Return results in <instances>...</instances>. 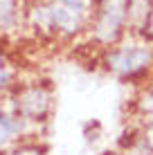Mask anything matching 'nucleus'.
Segmentation results:
<instances>
[{"label": "nucleus", "mask_w": 153, "mask_h": 155, "mask_svg": "<svg viewBox=\"0 0 153 155\" xmlns=\"http://www.w3.org/2000/svg\"><path fill=\"white\" fill-rule=\"evenodd\" d=\"M146 142H149V146L153 148V126L149 128V130H146Z\"/></svg>", "instance_id": "obj_9"}, {"label": "nucleus", "mask_w": 153, "mask_h": 155, "mask_svg": "<svg viewBox=\"0 0 153 155\" xmlns=\"http://www.w3.org/2000/svg\"><path fill=\"white\" fill-rule=\"evenodd\" d=\"M5 81H7V74H5V72H0V85H5Z\"/></svg>", "instance_id": "obj_10"}, {"label": "nucleus", "mask_w": 153, "mask_h": 155, "mask_svg": "<svg viewBox=\"0 0 153 155\" xmlns=\"http://www.w3.org/2000/svg\"><path fill=\"white\" fill-rule=\"evenodd\" d=\"M50 16H52V20H54V23L59 25L61 29L75 31V29H79V25H81L83 12H79V9H72V7H65V5H56V7H52Z\"/></svg>", "instance_id": "obj_3"}, {"label": "nucleus", "mask_w": 153, "mask_h": 155, "mask_svg": "<svg viewBox=\"0 0 153 155\" xmlns=\"http://www.w3.org/2000/svg\"><path fill=\"white\" fill-rule=\"evenodd\" d=\"M108 63H110V68L117 70L119 74H135V72L144 70L151 63V50L149 47H140V45L122 47L119 52L110 54Z\"/></svg>", "instance_id": "obj_1"}, {"label": "nucleus", "mask_w": 153, "mask_h": 155, "mask_svg": "<svg viewBox=\"0 0 153 155\" xmlns=\"http://www.w3.org/2000/svg\"><path fill=\"white\" fill-rule=\"evenodd\" d=\"M16 130V126L9 121V117H5V115H0V144H5L9 140V135Z\"/></svg>", "instance_id": "obj_5"}, {"label": "nucleus", "mask_w": 153, "mask_h": 155, "mask_svg": "<svg viewBox=\"0 0 153 155\" xmlns=\"http://www.w3.org/2000/svg\"><path fill=\"white\" fill-rule=\"evenodd\" d=\"M149 31L153 34V14H151V18H149Z\"/></svg>", "instance_id": "obj_11"}, {"label": "nucleus", "mask_w": 153, "mask_h": 155, "mask_svg": "<svg viewBox=\"0 0 153 155\" xmlns=\"http://www.w3.org/2000/svg\"><path fill=\"white\" fill-rule=\"evenodd\" d=\"M59 2L65 5V7L79 9V12H86V0H59Z\"/></svg>", "instance_id": "obj_6"}, {"label": "nucleus", "mask_w": 153, "mask_h": 155, "mask_svg": "<svg viewBox=\"0 0 153 155\" xmlns=\"http://www.w3.org/2000/svg\"><path fill=\"white\" fill-rule=\"evenodd\" d=\"M12 155H41V151H34V148H25V151H18V153H12Z\"/></svg>", "instance_id": "obj_8"}, {"label": "nucleus", "mask_w": 153, "mask_h": 155, "mask_svg": "<svg viewBox=\"0 0 153 155\" xmlns=\"http://www.w3.org/2000/svg\"><path fill=\"white\" fill-rule=\"evenodd\" d=\"M128 12V0H104L101 18L97 25V36L101 41H110L117 36L119 25L124 23V16Z\"/></svg>", "instance_id": "obj_2"}, {"label": "nucleus", "mask_w": 153, "mask_h": 155, "mask_svg": "<svg viewBox=\"0 0 153 155\" xmlns=\"http://www.w3.org/2000/svg\"><path fill=\"white\" fill-rule=\"evenodd\" d=\"M142 108H144V110H149V113H153V92L144 97V104H142Z\"/></svg>", "instance_id": "obj_7"}, {"label": "nucleus", "mask_w": 153, "mask_h": 155, "mask_svg": "<svg viewBox=\"0 0 153 155\" xmlns=\"http://www.w3.org/2000/svg\"><path fill=\"white\" fill-rule=\"evenodd\" d=\"M18 106H20V110H23L25 115L38 117V115H43L45 108H47V97H45V92H41V90L34 88V90H27V92L20 97Z\"/></svg>", "instance_id": "obj_4"}]
</instances>
